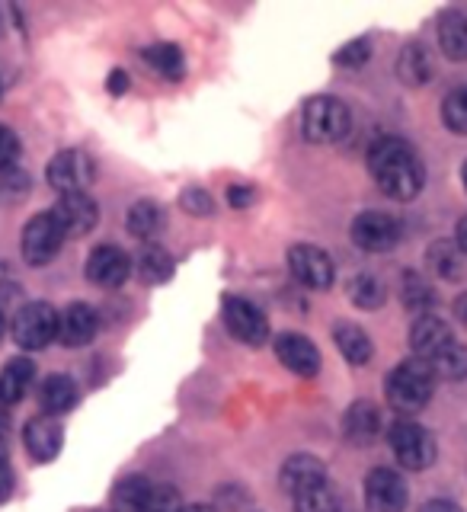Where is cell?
<instances>
[{
  "mask_svg": "<svg viewBox=\"0 0 467 512\" xmlns=\"http://www.w3.org/2000/svg\"><path fill=\"white\" fill-rule=\"evenodd\" d=\"M26 452L36 461H52L58 458L61 445H64V429L55 416H36V420L26 423Z\"/></svg>",
  "mask_w": 467,
  "mask_h": 512,
  "instance_id": "obj_17",
  "label": "cell"
},
{
  "mask_svg": "<svg viewBox=\"0 0 467 512\" xmlns=\"http://www.w3.org/2000/svg\"><path fill=\"white\" fill-rule=\"evenodd\" d=\"M39 404L45 416H61L77 404V384L68 375H48L39 388Z\"/></svg>",
  "mask_w": 467,
  "mask_h": 512,
  "instance_id": "obj_23",
  "label": "cell"
},
{
  "mask_svg": "<svg viewBox=\"0 0 467 512\" xmlns=\"http://www.w3.org/2000/svg\"><path fill=\"white\" fill-rule=\"evenodd\" d=\"M13 484H16V480H13V468L7 464V458H4V461H0V503L10 500Z\"/></svg>",
  "mask_w": 467,
  "mask_h": 512,
  "instance_id": "obj_39",
  "label": "cell"
},
{
  "mask_svg": "<svg viewBox=\"0 0 467 512\" xmlns=\"http://www.w3.org/2000/svg\"><path fill=\"white\" fill-rule=\"evenodd\" d=\"M442 119L448 125V132L467 135V87H455L445 96L442 103Z\"/></svg>",
  "mask_w": 467,
  "mask_h": 512,
  "instance_id": "obj_33",
  "label": "cell"
},
{
  "mask_svg": "<svg viewBox=\"0 0 467 512\" xmlns=\"http://www.w3.org/2000/svg\"><path fill=\"white\" fill-rule=\"evenodd\" d=\"M343 432L352 445H372L381 432V413L372 400H356L343 416Z\"/></svg>",
  "mask_w": 467,
  "mask_h": 512,
  "instance_id": "obj_19",
  "label": "cell"
},
{
  "mask_svg": "<svg viewBox=\"0 0 467 512\" xmlns=\"http://www.w3.org/2000/svg\"><path fill=\"white\" fill-rule=\"evenodd\" d=\"M397 74L404 84L410 87H420L429 80L432 68H429V55L423 52V45H407L404 52H400V61H397Z\"/></svg>",
  "mask_w": 467,
  "mask_h": 512,
  "instance_id": "obj_31",
  "label": "cell"
},
{
  "mask_svg": "<svg viewBox=\"0 0 467 512\" xmlns=\"http://www.w3.org/2000/svg\"><path fill=\"white\" fill-rule=\"evenodd\" d=\"M388 442L394 448V458L404 464L407 471H426L439 455L432 432L413 420H397L388 429Z\"/></svg>",
  "mask_w": 467,
  "mask_h": 512,
  "instance_id": "obj_3",
  "label": "cell"
},
{
  "mask_svg": "<svg viewBox=\"0 0 467 512\" xmlns=\"http://www.w3.org/2000/svg\"><path fill=\"white\" fill-rule=\"evenodd\" d=\"M279 480H282V490L301 496L320 484H327V468H324V461L314 455H292L282 464Z\"/></svg>",
  "mask_w": 467,
  "mask_h": 512,
  "instance_id": "obj_16",
  "label": "cell"
},
{
  "mask_svg": "<svg viewBox=\"0 0 467 512\" xmlns=\"http://www.w3.org/2000/svg\"><path fill=\"white\" fill-rule=\"evenodd\" d=\"M183 205H186V212H192V215H212V196L202 192V189L183 192Z\"/></svg>",
  "mask_w": 467,
  "mask_h": 512,
  "instance_id": "obj_38",
  "label": "cell"
},
{
  "mask_svg": "<svg viewBox=\"0 0 467 512\" xmlns=\"http://www.w3.org/2000/svg\"><path fill=\"white\" fill-rule=\"evenodd\" d=\"M384 391H388V404L397 413H416L432 400V391H436V375H432L429 362L407 359L388 375Z\"/></svg>",
  "mask_w": 467,
  "mask_h": 512,
  "instance_id": "obj_2",
  "label": "cell"
},
{
  "mask_svg": "<svg viewBox=\"0 0 467 512\" xmlns=\"http://www.w3.org/2000/svg\"><path fill=\"white\" fill-rule=\"evenodd\" d=\"M151 490L154 484L148 477L132 474V477H122L116 490H112V512H144L151 500Z\"/></svg>",
  "mask_w": 467,
  "mask_h": 512,
  "instance_id": "obj_24",
  "label": "cell"
},
{
  "mask_svg": "<svg viewBox=\"0 0 467 512\" xmlns=\"http://www.w3.org/2000/svg\"><path fill=\"white\" fill-rule=\"evenodd\" d=\"M16 157H20V138L7 125H0V170H13Z\"/></svg>",
  "mask_w": 467,
  "mask_h": 512,
  "instance_id": "obj_37",
  "label": "cell"
},
{
  "mask_svg": "<svg viewBox=\"0 0 467 512\" xmlns=\"http://www.w3.org/2000/svg\"><path fill=\"white\" fill-rule=\"evenodd\" d=\"M384 298H388V292H384L381 279L372 276V272H359V276L349 282V301L359 304L362 311H378Z\"/></svg>",
  "mask_w": 467,
  "mask_h": 512,
  "instance_id": "obj_30",
  "label": "cell"
},
{
  "mask_svg": "<svg viewBox=\"0 0 467 512\" xmlns=\"http://www.w3.org/2000/svg\"><path fill=\"white\" fill-rule=\"evenodd\" d=\"M58 336V314L52 304L29 301L13 317V340L23 349H45Z\"/></svg>",
  "mask_w": 467,
  "mask_h": 512,
  "instance_id": "obj_6",
  "label": "cell"
},
{
  "mask_svg": "<svg viewBox=\"0 0 467 512\" xmlns=\"http://www.w3.org/2000/svg\"><path fill=\"white\" fill-rule=\"evenodd\" d=\"M461 180H464V189H467V164H464V170H461Z\"/></svg>",
  "mask_w": 467,
  "mask_h": 512,
  "instance_id": "obj_48",
  "label": "cell"
},
{
  "mask_svg": "<svg viewBox=\"0 0 467 512\" xmlns=\"http://www.w3.org/2000/svg\"><path fill=\"white\" fill-rule=\"evenodd\" d=\"M439 45L448 61H467V16L458 10H445L439 16Z\"/></svg>",
  "mask_w": 467,
  "mask_h": 512,
  "instance_id": "obj_22",
  "label": "cell"
},
{
  "mask_svg": "<svg viewBox=\"0 0 467 512\" xmlns=\"http://www.w3.org/2000/svg\"><path fill=\"white\" fill-rule=\"evenodd\" d=\"M420 512H464V509L455 506V503H448V500H432V503H426Z\"/></svg>",
  "mask_w": 467,
  "mask_h": 512,
  "instance_id": "obj_42",
  "label": "cell"
},
{
  "mask_svg": "<svg viewBox=\"0 0 467 512\" xmlns=\"http://www.w3.org/2000/svg\"><path fill=\"white\" fill-rule=\"evenodd\" d=\"M64 240H68V234H64L55 212H42V215L26 221L20 247H23V256H26L29 266H45L61 253Z\"/></svg>",
  "mask_w": 467,
  "mask_h": 512,
  "instance_id": "obj_5",
  "label": "cell"
},
{
  "mask_svg": "<svg viewBox=\"0 0 467 512\" xmlns=\"http://www.w3.org/2000/svg\"><path fill=\"white\" fill-rule=\"evenodd\" d=\"M276 356L279 362L301 378H311L320 372V352L317 346L301 333H279L276 336Z\"/></svg>",
  "mask_w": 467,
  "mask_h": 512,
  "instance_id": "obj_14",
  "label": "cell"
},
{
  "mask_svg": "<svg viewBox=\"0 0 467 512\" xmlns=\"http://www.w3.org/2000/svg\"><path fill=\"white\" fill-rule=\"evenodd\" d=\"M55 218L61 221V228L68 237H84L96 228V202L87 196V192H71V196H61L55 205Z\"/></svg>",
  "mask_w": 467,
  "mask_h": 512,
  "instance_id": "obj_15",
  "label": "cell"
},
{
  "mask_svg": "<svg viewBox=\"0 0 467 512\" xmlns=\"http://www.w3.org/2000/svg\"><path fill=\"white\" fill-rule=\"evenodd\" d=\"M455 244L461 247V253L467 256V215L458 221V240H455Z\"/></svg>",
  "mask_w": 467,
  "mask_h": 512,
  "instance_id": "obj_44",
  "label": "cell"
},
{
  "mask_svg": "<svg viewBox=\"0 0 467 512\" xmlns=\"http://www.w3.org/2000/svg\"><path fill=\"white\" fill-rule=\"evenodd\" d=\"M141 276L144 282H167L173 276V260H170V253L167 250H160V247H144L141 253Z\"/></svg>",
  "mask_w": 467,
  "mask_h": 512,
  "instance_id": "obj_34",
  "label": "cell"
},
{
  "mask_svg": "<svg viewBox=\"0 0 467 512\" xmlns=\"http://www.w3.org/2000/svg\"><path fill=\"white\" fill-rule=\"evenodd\" d=\"M32 381H36V365L32 359L20 356L10 359L4 368H0V404H20V400L29 394Z\"/></svg>",
  "mask_w": 467,
  "mask_h": 512,
  "instance_id": "obj_20",
  "label": "cell"
},
{
  "mask_svg": "<svg viewBox=\"0 0 467 512\" xmlns=\"http://www.w3.org/2000/svg\"><path fill=\"white\" fill-rule=\"evenodd\" d=\"M455 336L448 330V324L436 314H426V317H416V324L410 327V349L420 356L423 362H429L436 352H442Z\"/></svg>",
  "mask_w": 467,
  "mask_h": 512,
  "instance_id": "obj_18",
  "label": "cell"
},
{
  "mask_svg": "<svg viewBox=\"0 0 467 512\" xmlns=\"http://www.w3.org/2000/svg\"><path fill=\"white\" fill-rule=\"evenodd\" d=\"M221 317H224V327L231 330L234 340L247 343V346H263L266 343L269 320H266V314L256 308L253 301H247V298H224Z\"/></svg>",
  "mask_w": 467,
  "mask_h": 512,
  "instance_id": "obj_8",
  "label": "cell"
},
{
  "mask_svg": "<svg viewBox=\"0 0 467 512\" xmlns=\"http://www.w3.org/2000/svg\"><path fill=\"white\" fill-rule=\"evenodd\" d=\"M4 333H7V320H4V314H0V340H4Z\"/></svg>",
  "mask_w": 467,
  "mask_h": 512,
  "instance_id": "obj_47",
  "label": "cell"
},
{
  "mask_svg": "<svg viewBox=\"0 0 467 512\" xmlns=\"http://www.w3.org/2000/svg\"><path fill=\"white\" fill-rule=\"evenodd\" d=\"M455 317H458L461 324L467 327V292H464V295H461V298L455 301Z\"/></svg>",
  "mask_w": 467,
  "mask_h": 512,
  "instance_id": "obj_45",
  "label": "cell"
},
{
  "mask_svg": "<svg viewBox=\"0 0 467 512\" xmlns=\"http://www.w3.org/2000/svg\"><path fill=\"white\" fill-rule=\"evenodd\" d=\"M426 256H429L432 276L442 279V282H461L467 276V256L461 253V247L455 244V240H436Z\"/></svg>",
  "mask_w": 467,
  "mask_h": 512,
  "instance_id": "obj_21",
  "label": "cell"
},
{
  "mask_svg": "<svg viewBox=\"0 0 467 512\" xmlns=\"http://www.w3.org/2000/svg\"><path fill=\"white\" fill-rule=\"evenodd\" d=\"M288 266H292V276L304 285L314 288V292H327L336 279L333 260L327 256V250L311 247V244H298L288 253Z\"/></svg>",
  "mask_w": 467,
  "mask_h": 512,
  "instance_id": "obj_9",
  "label": "cell"
},
{
  "mask_svg": "<svg viewBox=\"0 0 467 512\" xmlns=\"http://www.w3.org/2000/svg\"><path fill=\"white\" fill-rule=\"evenodd\" d=\"M180 512H215L212 506H202V503H192V506H183Z\"/></svg>",
  "mask_w": 467,
  "mask_h": 512,
  "instance_id": "obj_46",
  "label": "cell"
},
{
  "mask_svg": "<svg viewBox=\"0 0 467 512\" xmlns=\"http://www.w3.org/2000/svg\"><path fill=\"white\" fill-rule=\"evenodd\" d=\"M45 176H48V183H52V189H58L61 196H71V192H84L93 183L96 167L87 151H61L48 160Z\"/></svg>",
  "mask_w": 467,
  "mask_h": 512,
  "instance_id": "obj_7",
  "label": "cell"
},
{
  "mask_svg": "<svg viewBox=\"0 0 467 512\" xmlns=\"http://www.w3.org/2000/svg\"><path fill=\"white\" fill-rule=\"evenodd\" d=\"M295 512H340V493L330 484H320L308 493L295 496Z\"/></svg>",
  "mask_w": 467,
  "mask_h": 512,
  "instance_id": "obj_32",
  "label": "cell"
},
{
  "mask_svg": "<svg viewBox=\"0 0 467 512\" xmlns=\"http://www.w3.org/2000/svg\"><path fill=\"white\" fill-rule=\"evenodd\" d=\"M180 509H183L180 493H176L173 487H160V484H154L151 500H148V506H144V512H180Z\"/></svg>",
  "mask_w": 467,
  "mask_h": 512,
  "instance_id": "obj_36",
  "label": "cell"
},
{
  "mask_svg": "<svg viewBox=\"0 0 467 512\" xmlns=\"http://www.w3.org/2000/svg\"><path fill=\"white\" fill-rule=\"evenodd\" d=\"M368 170H372L381 192L397 202H410L420 196L426 183V167L413 144L404 138H381L368 151Z\"/></svg>",
  "mask_w": 467,
  "mask_h": 512,
  "instance_id": "obj_1",
  "label": "cell"
},
{
  "mask_svg": "<svg viewBox=\"0 0 467 512\" xmlns=\"http://www.w3.org/2000/svg\"><path fill=\"white\" fill-rule=\"evenodd\" d=\"M429 368L436 378H445V381H461L467 378V346H461L458 340L448 343L442 352L429 359Z\"/></svg>",
  "mask_w": 467,
  "mask_h": 512,
  "instance_id": "obj_28",
  "label": "cell"
},
{
  "mask_svg": "<svg viewBox=\"0 0 467 512\" xmlns=\"http://www.w3.org/2000/svg\"><path fill=\"white\" fill-rule=\"evenodd\" d=\"M144 61H148L151 68H157L164 77H170V80H180L183 71H186L183 48L173 45V42H160V45L144 48Z\"/></svg>",
  "mask_w": 467,
  "mask_h": 512,
  "instance_id": "obj_29",
  "label": "cell"
},
{
  "mask_svg": "<svg viewBox=\"0 0 467 512\" xmlns=\"http://www.w3.org/2000/svg\"><path fill=\"white\" fill-rule=\"evenodd\" d=\"M333 340H336V346H340L343 359L352 365H368L375 356V346H372V340H368V333L356 324H336Z\"/></svg>",
  "mask_w": 467,
  "mask_h": 512,
  "instance_id": "obj_25",
  "label": "cell"
},
{
  "mask_svg": "<svg viewBox=\"0 0 467 512\" xmlns=\"http://www.w3.org/2000/svg\"><path fill=\"white\" fill-rule=\"evenodd\" d=\"M125 224H128V234H135L138 240H154L167 228V212L157 202H138L132 205Z\"/></svg>",
  "mask_w": 467,
  "mask_h": 512,
  "instance_id": "obj_26",
  "label": "cell"
},
{
  "mask_svg": "<svg viewBox=\"0 0 467 512\" xmlns=\"http://www.w3.org/2000/svg\"><path fill=\"white\" fill-rule=\"evenodd\" d=\"M407 480L391 468H375L365 477V503L372 512H404L407 509Z\"/></svg>",
  "mask_w": 467,
  "mask_h": 512,
  "instance_id": "obj_10",
  "label": "cell"
},
{
  "mask_svg": "<svg viewBox=\"0 0 467 512\" xmlns=\"http://www.w3.org/2000/svg\"><path fill=\"white\" fill-rule=\"evenodd\" d=\"M128 276H132V260L122 247H112L103 244L90 253L87 260V279L93 285H103V288H119Z\"/></svg>",
  "mask_w": 467,
  "mask_h": 512,
  "instance_id": "obj_12",
  "label": "cell"
},
{
  "mask_svg": "<svg viewBox=\"0 0 467 512\" xmlns=\"http://www.w3.org/2000/svg\"><path fill=\"white\" fill-rule=\"evenodd\" d=\"M96 333H100V317L90 304L74 301L58 314V340L64 346H87L96 340Z\"/></svg>",
  "mask_w": 467,
  "mask_h": 512,
  "instance_id": "obj_13",
  "label": "cell"
},
{
  "mask_svg": "<svg viewBox=\"0 0 467 512\" xmlns=\"http://www.w3.org/2000/svg\"><path fill=\"white\" fill-rule=\"evenodd\" d=\"M125 87H128L125 71H112V74H109V90H112V93H125Z\"/></svg>",
  "mask_w": 467,
  "mask_h": 512,
  "instance_id": "obj_43",
  "label": "cell"
},
{
  "mask_svg": "<svg viewBox=\"0 0 467 512\" xmlns=\"http://www.w3.org/2000/svg\"><path fill=\"white\" fill-rule=\"evenodd\" d=\"M400 301H404V308H410V311H416L420 317H426L439 304V292L423 276H416V272H404V285H400Z\"/></svg>",
  "mask_w": 467,
  "mask_h": 512,
  "instance_id": "obj_27",
  "label": "cell"
},
{
  "mask_svg": "<svg viewBox=\"0 0 467 512\" xmlns=\"http://www.w3.org/2000/svg\"><path fill=\"white\" fill-rule=\"evenodd\" d=\"M228 202H231L234 208H247V205L253 202V189H250V186H231V189H228Z\"/></svg>",
  "mask_w": 467,
  "mask_h": 512,
  "instance_id": "obj_40",
  "label": "cell"
},
{
  "mask_svg": "<svg viewBox=\"0 0 467 512\" xmlns=\"http://www.w3.org/2000/svg\"><path fill=\"white\" fill-rule=\"evenodd\" d=\"M301 125H304V135L317 144L340 141L349 132V109L343 100H336V96H314V100H308L301 109Z\"/></svg>",
  "mask_w": 467,
  "mask_h": 512,
  "instance_id": "obj_4",
  "label": "cell"
},
{
  "mask_svg": "<svg viewBox=\"0 0 467 512\" xmlns=\"http://www.w3.org/2000/svg\"><path fill=\"white\" fill-rule=\"evenodd\" d=\"M7 445H10V420H7V413L0 410V461L7 458Z\"/></svg>",
  "mask_w": 467,
  "mask_h": 512,
  "instance_id": "obj_41",
  "label": "cell"
},
{
  "mask_svg": "<svg viewBox=\"0 0 467 512\" xmlns=\"http://www.w3.org/2000/svg\"><path fill=\"white\" fill-rule=\"evenodd\" d=\"M368 55H372V42H368V39H356V42L343 45L340 52L333 55V61L340 64V68H362V64L368 61Z\"/></svg>",
  "mask_w": 467,
  "mask_h": 512,
  "instance_id": "obj_35",
  "label": "cell"
},
{
  "mask_svg": "<svg viewBox=\"0 0 467 512\" xmlns=\"http://www.w3.org/2000/svg\"><path fill=\"white\" fill-rule=\"evenodd\" d=\"M352 240H356V247H362L368 253L394 250L400 240V224L388 212H362L356 221H352Z\"/></svg>",
  "mask_w": 467,
  "mask_h": 512,
  "instance_id": "obj_11",
  "label": "cell"
}]
</instances>
